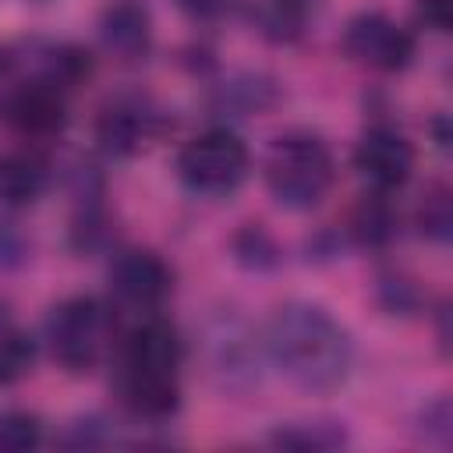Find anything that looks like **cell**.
Here are the masks:
<instances>
[{"label": "cell", "instance_id": "6da1fadb", "mask_svg": "<svg viewBox=\"0 0 453 453\" xmlns=\"http://www.w3.org/2000/svg\"><path fill=\"white\" fill-rule=\"evenodd\" d=\"M269 365L301 393H333L350 379L354 340L347 326L322 304L287 301L262 329Z\"/></svg>", "mask_w": 453, "mask_h": 453}, {"label": "cell", "instance_id": "7a4b0ae2", "mask_svg": "<svg viewBox=\"0 0 453 453\" xmlns=\"http://www.w3.org/2000/svg\"><path fill=\"white\" fill-rule=\"evenodd\" d=\"M184 340L166 319H145L120 347L117 393L124 407L149 425H163L180 411Z\"/></svg>", "mask_w": 453, "mask_h": 453}, {"label": "cell", "instance_id": "3957f363", "mask_svg": "<svg viewBox=\"0 0 453 453\" xmlns=\"http://www.w3.org/2000/svg\"><path fill=\"white\" fill-rule=\"evenodd\" d=\"M198 357L209 382L226 396H251L265 379L262 333L234 308L212 311L198 329Z\"/></svg>", "mask_w": 453, "mask_h": 453}, {"label": "cell", "instance_id": "277c9868", "mask_svg": "<svg viewBox=\"0 0 453 453\" xmlns=\"http://www.w3.org/2000/svg\"><path fill=\"white\" fill-rule=\"evenodd\" d=\"M262 173H265V188L276 198V205L290 212H308L329 195L333 177H336V159L319 134L287 131L273 138Z\"/></svg>", "mask_w": 453, "mask_h": 453}, {"label": "cell", "instance_id": "5b68a950", "mask_svg": "<svg viewBox=\"0 0 453 453\" xmlns=\"http://www.w3.org/2000/svg\"><path fill=\"white\" fill-rule=\"evenodd\" d=\"M251 170L248 145L230 127H209L180 145L177 177L198 198H226L234 195Z\"/></svg>", "mask_w": 453, "mask_h": 453}, {"label": "cell", "instance_id": "8992f818", "mask_svg": "<svg viewBox=\"0 0 453 453\" xmlns=\"http://www.w3.org/2000/svg\"><path fill=\"white\" fill-rule=\"evenodd\" d=\"M46 343H50L53 361L60 368H67L71 375L92 372L103 361L106 347H110V315H106V308L88 294L64 297L46 315Z\"/></svg>", "mask_w": 453, "mask_h": 453}, {"label": "cell", "instance_id": "52a82bcc", "mask_svg": "<svg viewBox=\"0 0 453 453\" xmlns=\"http://www.w3.org/2000/svg\"><path fill=\"white\" fill-rule=\"evenodd\" d=\"M343 50L372 71H403L414 60V35L382 11H361L343 28Z\"/></svg>", "mask_w": 453, "mask_h": 453}, {"label": "cell", "instance_id": "ba28073f", "mask_svg": "<svg viewBox=\"0 0 453 453\" xmlns=\"http://www.w3.org/2000/svg\"><path fill=\"white\" fill-rule=\"evenodd\" d=\"M110 290L134 311H156L173 294V269L149 248H124L110 262Z\"/></svg>", "mask_w": 453, "mask_h": 453}, {"label": "cell", "instance_id": "9c48e42d", "mask_svg": "<svg viewBox=\"0 0 453 453\" xmlns=\"http://www.w3.org/2000/svg\"><path fill=\"white\" fill-rule=\"evenodd\" d=\"M354 170L372 191H396L414 173V145L386 124L368 127L354 145Z\"/></svg>", "mask_w": 453, "mask_h": 453}, {"label": "cell", "instance_id": "30bf717a", "mask_svg": "<svg viewBox=\"0 0 453 453\" xmlns=\"http://www.w3.org/2000/svg\"><path fill=\"white\" fill-rule=\"evenodd\" d=\"M156 120L159 113L149 106V99H138V96H117L110 99L99 117H96V142L106 156H117V159H127L134 156L145 138L156 131Z\"/></svg>", "mask_w": 453, "mask_h": 453}, {"label": "cell", "instance_id": "8fae6325", "mask_svg": "<svg viewBox=\"0 0 453 453\" xmlns=\"http://www.w3.org/2000/svg\"><path fill=\"white\" fill-rule=\"evenodd\" d=\"M11 124L28 138H53L67 124V92L50 81L28 78L7 103Z\"/></svg>", "mask_w": 453, "mask_h": 453}, {"label": "cell", "instance_id": "7c38bea8", "mask_svg": "<svg viewBox=\"0 0 453 453\" xmlns=\"http://www.w3.org/2000/svg\"><path fill=\"white\" fill-rule=\"evenodd\" d=\"M99 39L117 60H145L152 50V18L138 0H117L99 14Z\"/></svg>", "mask_w": 453, "mask_h": 453}, {"label": "cell", "instance_id": "4fadbf2b", "mask_svg": "<svg viewBox=\"0 0 453 453\" xmlns=\"http://www.w3.org/2000/svg\"><path fill=\"white\" fill-rule=\"evenodd\" d=\"M396 234H400V212L386 191H368L350 209V219H347V241L350 244L379 251V248H389L396 241Z\"/></svg>", "mask_w": 453, "mask_h": 453}, {"label": "cell", "instance_id": "5bb4252c", "mask_svg": "<svg viewBox=\"0 0 453 453\" xmlns=\"http://www.w3.org/2000/svg\"><path fill=\"white\" fill-rule=\"evenodd\" d=\"M50 188V170L32 152H0V205L25 209Z\"/></svg>", "mask_w": 453, "mask_h": 453}, {"label": "cell", "instance_id": "9a60e30c", "mask_svg": "<svg viewBox=\"0 0 453 453\" xmlns=\"http://www.w3.org/2000/svg\"><path fill=\"white\" fill-rule=\"evenodd\" d=\"M237 4L244 7L258 35H265L269 42H294L304 28L311 0H237Z\"/></svg>", "mask_w": 453, "mask_h": 453}, {"label": "cell", "instance_id": "2e32d148", "mask_svg": "<svg viewBox=\"0 0 453 453\" xmlns=\"http://www.w3.org/2000/svg\"><path fill=\"white\" fill-rule=\"evenodd\" d=\"M276 96H280V88L273 85V78H265V74H234L230 81L216 85L212 106L219 113H230V117H248V113L269 110L276 103Z\"/></svg>", "mask_w": 453, "mask_h": 453}, {"label": "cell", "instance_id": "e0dca14e", "mask_svg": "<svg viewBox=\"0 0 453 453\" xmlns=\"http://www.w3.org/2000/svg\"><path fill=\"white\" fill-rule=\"evenodd\" d=\"M273 446L280 449H340L350 442V432L336 418H308V421H287L276 425L269 435Z\"/></svg>", "mask_w": 453, "mask_h": 453}, {"label": "cell", "instance_id": "ac0fdd59", "mask_svg": "<svg viewBox=\"0 0 453 453\" xmlns=\"http://www.w3.org/2000/svg\"><path fill=\"white\" fill-rule=\"evenodd\" d=\"M35 57H39V67H35L32 78L50 81V85H57L60 92L78 88V85L92 74V53L81 50V46H74V42H53V46H42Z\"/></svg>", "mask_w": 453, "mask_h": 453}, {"label": "cell", "instance_id": "d6986e66", "mask_svg": "<svg viewBox=\"0 0 453 453\" xmlns=\"http://www.w3.org/2000/svg\"><path fill=\"white\" fill-rule=\"evenodd\" d=\"M230 251L237 258V265H244L248 273H269L280 265V244L276 237L262 226V223H244L234 237H230Z\"/></svg>", "mask_w": 453, "mask_h": 453}, {"label": "cell", "instance_id": "ffe728a7", "mask_svg": "<svg viewBox=\"0 0 453 453\" xmlns=\"http://www.w3.org/2000/svg\"><path fill=\"white\" fill-rule=\"evenodd\" d=\"M35 361V340L11 322L7 315H0V386L18 382Z\"/></svg>", "mask_w": 453, "mask_h": 453}, {"label": "cell", "instance_id": "44dd1931", "mask_svg": "<svg viewBox=\"0 0 453 453\" xmlns=\"http://www.w3.org/2000/svg\"><path fill=\"white\" fill-rule=\"evenodd\" d=\"M113 241V226L110 216L103 209V202H78V216L71 223V248L78 255H99L103 248H110Z\"/></svg>", "mask_w": 453, "mask_h": 453}, {"label": "cell", "instance_id": "7402d4cb", "mask_svg": "<svg viewBox=\"0 0 453 453\" xmlns=\"http://www.w3.org/2000/svg\"><path fill=\"white\" fill-rule=\"evenodd\" d=\"M414 223H418L421 237H428L432 244H446L449 234H453V198H449V188H442V184L428 188L421 205H418Z\"/></svg>", "mask_w": 453, "mask_h": 453}, {"label": "cell", "instance_id": "603a6c76", "mask_svg": "<svg viewBox=\"0 0 453 453\" xmlns=\"http://www.w3.org/2000/svg\"><path fill=\"white\" fill-rule=\"evenodd\" d=\"M60 446H71V449H99V446H127V439L117 432V425L110 418L88 414V418H78V421L67 425V432L60 435Z\"/></svg>", "mask_w": 453, "mask_h": 453}, {"label": "cell", "instance_id": "cb8c5ba5", "mask_svg": "<svg viewBox=\"0 0 453 453\" xmlns=\"http://www.w3.org/2000/svg\"><path fill=\"white\" fill-rule=\"evenodd\" d=\"M375 297L389 315H414L421 311V287L403 273H382L375 283Z\"/></svg>", "mask_w": 453, "mask_h": 453}, {"label": "cell", "instance_id": "d4e9b609", "mask_svg": "<svg viewBox=\"0 0 453 453\" xmlns=\"http://www.w3.org/2000/svg\"><path fill=\"white\" fill-rule=\"evenodd\" d=\"M418 435L428 446H435V449H449V442H453V407H449L446 393H439L428 403H421V411H418Z\"/></svg>", "mask_w": 453, "mask_h": 453}, {"label": "cell", "instance_id": "484cf974", "mask_svg": "<svg viewBox=\"0 0 453 453\" xmlns=\"http://www.w3.org/2000/svg\"><path fill=\"white\" fill-rule=\"evenodd\" d=\"M42 442V421L32 411H4L0 414V449L25 453Z\"/></svg>", "mask_w": 453, "mask_h": 453}, {"label": "cell", "instance_id": "4316f807", "mask_svg": "<svg viewBox=\"0 0 453 453\" xmlns=\"http://www.w3.org/2000/svg\"><path fill=\"white\" fill-rule=\"evenodd\" d=\"M28 255H32L28 234L14 219L0 216V269H21L28 262Z\"/></svg>", "mask_w": 453, "mask_h": 453}, {"label": "cell", "instance_id": "83f0119b", "mask_svg": "<svg viewBox=\"0 0 453 453\" xmlns=\"http://www.w3.org/2000/svg\"><path fill=\"white\" fill-rule=\"evenodd\" d=\"M418 21L446 35L453 28V0H418Z\"/></svg>", "mask_w": 453, "mask_h": 453}, {"label": "cell", "instance_id": "f1b7e54d", "mask_svg": "<svg viewBox=\"0 0 453 453\" xmlns=\"http://www.w3.org/2000/svg\"><path fill=\"white\" fill-rule=\"evenodd\" d=\"M191 21H219L237 7V0H173Z\"/></svg>", "mask_w": 453, "mask_h": 453}, {"label": "cell", "instance_id": "f546056e", "mask_svg": "<svg viewBox=\"0 0 453 453\" xmlns=\"http://www.w3.org/2000/svg\"><path fill=\"white\" fill-rule=\"evenodd\" d=\"M304 251H308V262H333L343 251V237L336 230H319L315 237H308Z\"/></svg>", "mask_w": 453, "mask_h": 453}, {"label": "cell", "instance_id": "4dcf8cb0", "mask_svg": "<svg viewBox=\"0 0 453 453\" xmlns=\"http://www.w3.org/2000/svg\"><path fill=\"white\" fill-rule=\"evenodd\" d=\"M432 131H435V145H439V149H449V131H446V117H442V113L435 117Z\"/></svg>", "mask_w": 453, "mask_h": 453}, {"label": "cell", "instance_id": "1f68e13d", "mask_svg": "<svg viewBox=\"0 0 453 453\" xmlns=\"http://www.w3.org/2000/svg\"><path fill=\"white\" fill-rule=\"evenodd\" d=\"M32 4H50V0H32Z\"/></svg>", "mask_w": 453, "mask_h": 453}, {"label": "cell", "instance_id": "d6a6232c", "mask_svg": "<svg viewBox=\"0 0 453 453\" xmlns=\"http://www.w3.org/2000/svg\"><path fill=\"white\" fill-rule=\"evenodd\" d=\"M0 71H4V53H0Z\"/></svg>", "mask_w": 453, "mask_h": 453}]
</instances>
